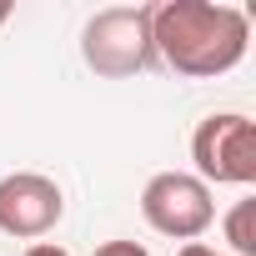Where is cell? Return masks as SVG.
<instances>
[{"label": "cell", "instance_id": "6da1fadb", "mask_svg": "<svg viewBox=\"0 0 256 256\" xmlns=\"http://www.w3.org/2000/svg\"><path fill=\"white\" fill-rule=\"evenodd\" d=\"M151 40L156 60H166L176 76L206 80L241 66L251 20L236 6H211V0H161L151 6Z\"/></svg>", "mask_w": 256, "mask_h": 256}, {"label": "cell", "instance_id": "7a4b0ae2", "mask_svg": "<svg viewBox=\"0 0 256 256\" xmlns=\"http://www.w3.org/2000/svg\"><path fill=\"white\" fill-rule=\"evenodd\" d=\"M80 60L106 80H131L156 66L151 6H110L96 10L80 30Z\"/></svg>", "mask_w": 256, "mask_h": 256}, {"label": "cell", "instance_id": "3957f363", "mask_svg": "<svg viewBox=\"0 0 256 256\" xmlns=\"http://www.w3.org/2000/svg\"><path fill=\"white\" fill-rule=\"evenodd\" d=\"M196 181L216 186H251L256 181V126L241 110H216L191 136Z\"/></svg>", "mask_w": 256, "mask_h": 256}, {"label": "cell", "instance_id": "277c9868", "mask_svg": "<svg viewBox=\"0 0 256 256\" xmlns=\"http://www.w3.org/2000/svg\"><path fill=\"white\" fill-rule=\"evenodd\" d=\"M141 216L151 231H161L171 241H196L211 231L216 201H211V186L196 181L191 171H156L141 191Z\"/></svg>", "mask_w": 256, "mask_h": 256}, {"label": "cell", "instance_id": "5b68a950", "mask_svg": "<svg viewBox=\"0 0 256 256\" xmlns=\"http://www.w3.org/2000/svg\"><path fill=\"white\" fill-rule=\"evenodd\" d=\"M66 216V196L50 176L40 171H16V176H0V231L36 241L46 231H56V221Z\"/></svg>", "mask_w": 256, "mask_h": 256}, {"label": "cell", "instance_id": "8992f818", "mask_svg": "<svg viewBox=\"0 0 256 256\" xmlns=\"http://www.w3.org/2000/svg\"><path fill=\"white\" fill-rule=\"evenodd\" d=\"M226 241L236 256H256V196L236 201L231 216H226Z\"/></svg>", "mask_w": 256, "mask_h": 256}, {"label": "cell", "instance_id": "52a82bcc", "mask_svg": "<svg viewBox=\"0 0 256 256\" xmlns=\"http://www.w3.org/2000/svg\"><path fill=\"white\" fill-rule=\"evenodd\" d=\"M96 256H151L141 241H106V246H96Z\"/></svg>", "mask_w": 256, "mask_h": 256}, {"label": "cell", "instance_id": "ba28073f", "mask_svg": "<svg viewBox=\"0 0 256 256\" xmlns=\"http://www.w3.org/2000/svg\"><path fill=\"white\" fill-rule=\"evenodd\" d=\"M26 256H70V251H66V246H56V241H36Z\"/></svg>", "mask_w": 256, "mask_h": 256}, {"label": "cell", "instance_id": "9c48e42d", "mask_svg": "<svg viewBox=\"0 0 256 256\" xmlns=\"http://www.w3.org/2000/svg\"><path fill=\"white\" fill-rule=\"evenodd\" d=\"M176 256H226V251H211L206 241H186V246H181Z\"/></svg>", "mask_w": 256, "mask_h": 256}, {"label": "cell", "instance_id": "30bf717a", "mask_svg": "<svg viewBox=\"0 0 256 256\" xmlns=\"http://www.w3.org/2000/svg\"><path fill=\"white\" fill-rule=\"evenodd\" d=\"M10 10H16V6H10V0H0V26H6V20H10Z\"/></svg>", "mask_w": 256, "mask_h": 256}]
</instances>
